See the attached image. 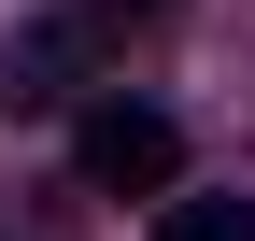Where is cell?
<instances>
[{
  "mask_svg": "<svg viewBox=\"0 0 255 241\" xmlns=\"http://www.w3.org/2000/svg\"><path fill=\"white\" fill-rule=\"evenodd\" d=\"M71 156H85V185H100V199H170V170H184V128H170L156 100H85Z\"/></svg>",
  "mask_w": 255,
  "mask_h": 241,
  "instance_id": "obj_1",
  "label": "cell"
},
{
  "mask_svg": "<svg viewBox=\"0 0 255 241\" xmlns=\"http://www.w3.org/2000/svg\"><path fill=\"white\" fill-rule=\"evenodd\" d=\"M156 241H255V199H170Z\"/></svg>",
  "mask_w": 255,
  "mask_h": 241,
  "instance_id": "obj_2",
  "label": "cell"
},
{
  "mask_svg": "<svg viewBox=\"0 0 255 241\" xmlns=\"http://www.w3.org/2000/svg\"><path fill=\"white\" fill-rule=\"evenodd\" d=\"M128 14H170V0H100V28H128Z\"/></svg>",
  "mask_w": 255,
  "mask_h": 241,
  "instance_id": "obj_3",
  "label": "cell"
}]
</instances>
